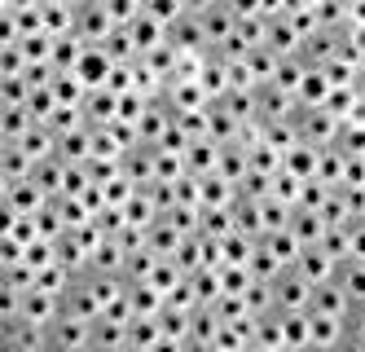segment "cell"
<instances>
[{
	"label": "cell",
	"mask_w": 365,
	"mask_h": 352,
	"mask_svg": "<svg viewBox=\"0 0 365 352\" xmlns=\"http://www.w3.org/2000/svg\"><path fill=\"white\" fill-rule=\"evenodd\" d=\"M273 308L277 313H308L312 308V282H304L295 268H282L273 278Z\"/></svg>",
	"instance_id": "1"
},
{
	"label": "cell",
	"mask_w": 365,
	"mask_h": 352,
	"mask_svg": "<svg viewBox=\"0 0 365 352\" xmlns=\"http://www.w3.org/2000/svg\"><path fill=\"white\" fill-rule=\"evenodd\" d=\"M93 343V321L75 317V313H62L53 326H48V348L53 352H84Z\"/></svg>",
	"instance_id": "2"
},
{
	"label": "cell",
	"mask_w": 365,
	"mask_h": 352,
	"mask_svg": "<svg viewBox=\"0 0 365 352\" xmlns=\"http://www.w3.org/2000/svg\"><path fill=\"white\" fill-rule=\"evenodd\" d=\"M348 331L352 321L348 317H326V313H312L308 308V335H312V348H344L348 343Z\"/></svg>",
	"instance_id": "3"
},
{
	"label": "cell",
	"mask_w": 365,
	"mask_h": 352,
	"mask_svg": "<svg viewBox=\"0 0 365 352\" xmlns=\"http://www.w3.org/2000/svg\"><path fill=\"white\" fill-rule=\"evenodd\" d=\"M110 71H115V58H110L101 44H88L84 58H80V66H75V75L84 79L88 93H93V89H106V84H110Z\"/></svg>",
	"instance_id": "4"
},
{
	"label": "cell",
	"mask_w": 365,
	"mask_h": 352,
	"mask_svg": "<svg viewBox=\"0 0 365 352\" xmlns=\"http://www.w3.org/2000/svg\"><path fill=\"white\" fill-rule=\"evenodd\" d=\"M312 313H326V317H348V321H352L356 304L348 300V291L339 286V278H330V282H317V286H312Z\"/></svg>",
	"instance_id": "5"
},
{
	"label": "cell",
	"mask_w": 365,
	"mask_h": 352,
	"mask_svg": "<svg viewBox=\"0 0 365 352\" xmlns=\"http://www.w3.org/2000/svg\"><path fill=\"white\" fill-rule=\"evenodd\" d=\"M295 273L304 278V282H312V286H317V282H330L334 273H339V260L322 247V242H317V247H304L299 251V260H295Z\"/></svg>",
	"instance_id": "6"
},
{
	"label": "cell",
	"mask_w": 365,
	"mask_h": 352,
	"mask_svg": "<svg viewBox=\"0 0 365 352\" xmlns=\"http://www.w3.org/2000/svg\"><path fill=\"white\" fill-rule=\"evenodd\" d=\"M286 229H291V233L304 242V247H317V242H322V233H326V221H322V211L295 207V211H291V225H286Z\"/></svg>",
	"instance_id": "7"
},
{
	"label": "cell",
	"mask_w": 365,
	"mask_h": 352,
	"mask_svg": "<svg viewBox=\"0 0 365 352\" xmlns=\"http://www.w3.org/2000/svg\"><path fill=\"white\" fill-rule=\"evenodd\" d=\"M334 278H339V286L348 291V300L356 308H365V260H344Z\"/></svg>",
	"instance_id": "8"
},
{
	"label": "cell",
	"mask_w": 365,
	"mask_h": 352,
	"mask_svg": "<svg viewBox=\"0 0 365 352\" xmlns=\"http://www.w3.org/2000/svg\"><path fill=\"white\" fill-rule=\"evenodd\" d=\"M159 339H163L159 317H133V326H128V343H133L137 352H150Z\"/></svg>",
	"instance_id": "9"
},
{
	"label": "cell",
	"mask_w": 365,
	"mask_h": 352,
	"mask_svg": "<svg viewBox=\"0 0 365 352\" xmlns=\"http://www.w3.org/2000/svg\"><path fill=\"white\" fill-rule=\"evenodd\" d=\"M141 14H150L154 22H163V26H172L176 18H185V5H180V0H145Z\"/></svg>",
	"instance_id": "10"
},
{
	"label": "cell",
	"mask_w": 365,
	"mask_h": 352,
	"mask_svg": "<svg viewBox=\"0 0 365 352\" xmlns=\"http://www.w3.org/2000/svg\"><path fill=\"white\" fill-rule=\"evenodd\" d=\"M344 352H365V326H361V321H352V331H348V343H344Z\"/></svg>",
	"instance_id": "11"
},
{
	"label": "cell",
	"mask_w": 365,
	"mask_h": 352,
	"mask_svg": "<svg viewBox=\"0 0 365 352\" xmlns=\"http://www.w3.org/2000/svg\"><path fill=\"white\" fill-rule=\"evenodd\" d=\"M352 321H361V326H365V308H356V313H352Z\"/></svg>",
	"instance_id": "12"
},
{
	"label": "cell",
	"mask_w": 365,
	"mask_h": 352,
	"mask_svg": "<svg viewBox=\"0 0 365 352\" xmlns=\"http://www.w3.org/2000/svg\"><path fill=\"white\" fill-rule=\"evenodd\" d=\"M308 352H330V348H308ZM334 352H344V348H334Z\"/></svg>",
	"instance_id": "13"
}]
</instances>
